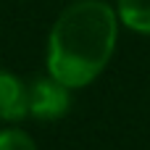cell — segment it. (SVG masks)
Segmentation results:
<instances>
[{
  "label": "cell",
  "mask_w": 150,
  "mask_h": 150,
  "mask_svg": "<svg viewBox=\"0 0 150 150\" xmlns=\"http://www.w3.org/2000/svg\"><path fill=\"white\" fill-rule=\"evenodd\" d=\"M119 16L103 0H76L53 24L47 37V71L66 87L90 84L111 61Z\"/></svg>",
  "instance_id": "cell-1"
},
{
  "label": "cell",
  "mask_w": 150,
  "mask_h": 150,
  "mask_svg": "<svg viewBox=\"0 0 150 150\" xmlns=\"http://www.w3.org/2000/svg\"><path fill=\"white\" fill-rule=\"evenodd\" d=\"M69 87L55 76H37L26 84L29 111L40 119H61L69 111Z\"/></svg>",
  "instance_id": "cell-2"
},
{
  "label": "cell",
  "mask_w": 150,
  "mask_h": 150,
  "mask_svg": "<svg viewBox=\"0 0 150 150\" xmlns=\"http://www.w3.org/2000/svg\"><path fill=\"white\" fill-rule=\"evenodd\" d=\"M29 111L26 84L11 71L0 69V119H21Z\"/></svg>",
  "instance_id": "cell-3"
},
{
  "label": "cell",
  "mask_w": 150,
  "mask_h": 150,
  "mask_svg": "<svg viewBox=\"0 0 150 150\" xmlns=\"http://www.w3.org/2000/svg\"><path fill=\"white\" fill-rule=\"evenodd\" d=\"M116 16L132 32L150 34V0H119Z\"/></svg>",
  "instance_id": "cell-4"
},
{
  "label": "cell",
  "mask_w": 150,
  "mask_h": 150,
  "mask_svg": "<svg viewBox=\"0 0 150 150\" xmlns=\"http://www.w3.org/2000/svg\"><path fill=\"white\" fill-rule=\"evenodd\" d=\"M0 150H37V145L26 132L5 129V132H0Z\"/></svg>",
  "instance_id": "cell-5"
}]
</instances>
